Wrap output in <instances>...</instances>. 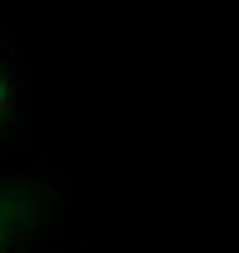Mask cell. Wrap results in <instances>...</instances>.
I'll return each mask as SVG.
<instances>
[{
  "label": "cell",
  "instance_id": "1",
  "mask_svg": "<svg viewBox=\"0 0 239 253\" xmlns=\"http://www.w3.org/2000/svg\"><path fill=\"white\" fill-rule=\"evenodd\" d=\"M69 221V175L51 161L0 157V253L46 249Z\"/></svg>",
  "mask_w": 239,
  "mask_h": 253
},
{
  "label": "cell",
  "instance_id": "2",
  "mask_svg": "<svg viewBox=\"0 0 239 253\" xmlns=\"http://www.w3.org/2000/svg\"><path fill=\"white\" fill-rule=\"evenodd\" d=\"M23 101H28V60L0 33V157H23L28 152Z\"/></svg>",
  "mask_w": 239,
  "mask_h": 253
}]
</instances>
